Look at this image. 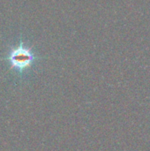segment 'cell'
I'll list each match as a JSON object with an SVG mask.
<instances>
[{
    "mask_svg": "<svg viewBox=\"0 0 150 151\" xmlns=\"http://www.w3.org/2000/svg\"><path fill=\"white\" fill-rule=\"evenodd\" d=\"M5 59L9 62L10 69H15L22 72L29 68L35 61V56L31 48L20 42L19 45L10 50Z\"/></svg>",
    "mask_w": 150,
    "mask_h": 151,
    "instance_id": "1",
    "label": "cell"
}]
</instances>
